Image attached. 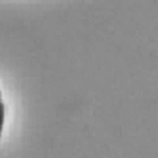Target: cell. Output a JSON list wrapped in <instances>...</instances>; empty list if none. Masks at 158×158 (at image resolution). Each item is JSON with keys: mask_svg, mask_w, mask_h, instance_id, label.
Returning <instances> with one entry per match:
<instances>
[{"mask_svg": "<svg viewBox=\"0 0 158 158\" xmlns=\"http://www.w3.org/2000/svg\"><path fill=\"white\" fill-rule=\"evenodd\" d=\"M4 114H6V109H4V103L0 100V133L4 124Z\"/></svg>", "mask_w": 158, "mask_h": 158, "instance_id": "obj_1", "label": "cell"}]
</instances>
